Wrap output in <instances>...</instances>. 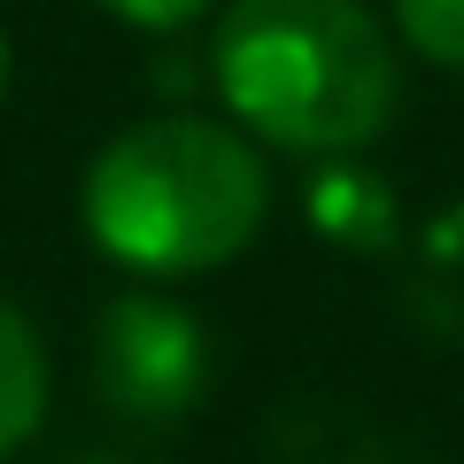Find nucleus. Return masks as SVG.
I'll return each instance as SVG.
<instances>
[{
  "label": "nucleus",
  "mask_w": 464,
  "mask_h": 464,
  "mask_svg": "<svg viewBox=\"0 0 464 464\" xmlns=\"http://www.w3.org/2000/svg\"><path fill=\"white\" fill-rule=\"evenodd\" d=\"M209 78L256 140L286 155H356L395 124L402 63L364 0H232Z\"/></svg>",
  "instance_id": "f257e3e1"
},
{
  "label": "nucleus",
  "mask_w": 464,
  "mask_h": 464,
  "mask_svg": "<svg viewBox=\"0 0 464 464\" xmlns=\"http://www.w3.org/2000/svg\"><path fill=\"white\" fill-rule=\"evenodd\" d=\"M47 418V348L16 302H0V457L24 449Z\"/></svg>",
  "instance_id": "20e7f679"
},
{
  "label": "nucleus",
  "mask_w": 464,
  "mask_h": 464,
  "mask_svg": "<svg viewBox=\"0 0 464 464\" xmlns=\"http://www.w3.org/2000/svg\"><path fill=\"white\" fill-rule=\"evenodd\" d=\"M116 24H132V32H186V24L209 8V0H101Z\"/></svg>",
  "instance_id": "0eeeda50"
},
{
  "label": "nucleus",
  "mask_w": 464,
  "mask_h": 464,
  "mask_svg": "<svg viewBox=\"0 0 464 464\" xmlns=\"http://www.w3.org/2000/svg\"><path fill=\"white\" fill-rule=\"evenodd\" d=\"M395 8V39L441 70H464V0H387Z\"/></svg>",
  "instance_id": "423d86ee"
},
{
  "label": "nucleus",
  "mask_w": 464,
  "mask_h": 464,
  "mask_svg": "<svg viewBox=\"0 0 464 464\" xmlns=\"http://www.w3.org/2000/svg\"><path fill=\"white\" fill-rule=\"evenodd\" d=\"M310 217L333 232V240H372V232H387V201H380V186L364 179V170H333V179H317L310 186Z\"/></svg>",
  "instance_id": "39448f33"
},
{
  "label": "nucleus",
  "mask_w": 464,
  "mask_h": 464,
  "mask_svg": "<svg viewBox=\"0 0 464 464\" xmlns=\"http://www.w3.org/2000/svg\"><path fill=\"white\" fill-rule=\"evenodd\" d=\"M0 93H8V39H0Z\"/></svg>",
  "instance_id": "6e6552de"
},
{
  "label": "nucleus",
  "mask_w": 464,
  "mask_h": 464,
  "mask_svg": "<svg viewBox=\"0 0 464 464\" xmlns=\"http://www.w3.org/2000/svg\"><path fill=\"white\" fill-rule=\"evenodd\" d=\"M93 387L116 418L179 426L209 387V341L163 295H116L93 325Z\"/></svg>",
  "instance_id": "7ed1b4c3"
},
{
  "label": "nucleus",
  "mask_w": 464,
  "mask_h": 464,
  "mask_svg": "<svg viewBox=\"0 0 464 464\" xmlns=\"http://www.w3.org/2000/svg\"><path fill=\"white\" fill-rule=\"evenodd\" d=\"M271 179L248 132L217 116H140L85 170L93 248L148 279L217 271L264 232Z\"/></svg>",
  "instance_id": "f03ea898"
}]
</instances>
